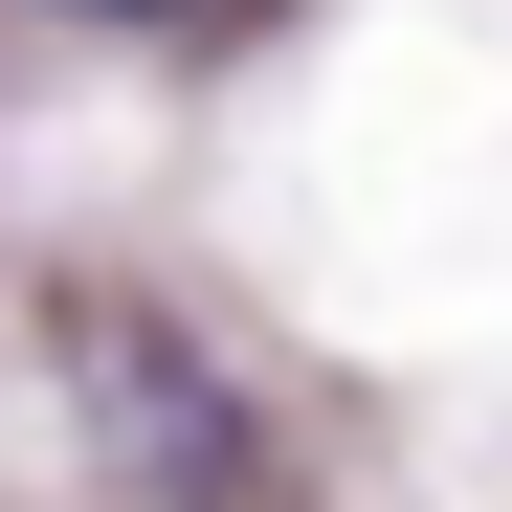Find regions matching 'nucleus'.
Wrapping results in <instances>:
<instances>
[{
  "label": "nucleus",
  "mask_w": 512,
  "mask_h": 512,
  "mask_svg": "<svg viewBox=\"0 0 512 512\" xmlns=\"http://www.w3.org/2000/svg\"><path fill=\"white\" fill-rule=\"evenodd\" d=\"M90 23H179V0H90Z\"/></svg>",
  "instance_id": "f257e3e1"
}]
</instances>
